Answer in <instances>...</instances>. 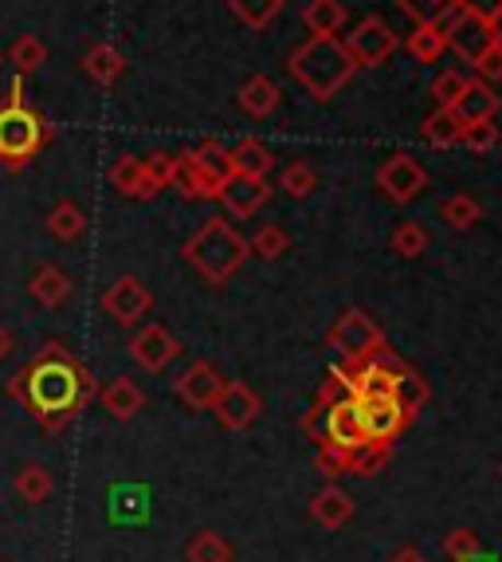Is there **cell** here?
Returning a JSON list of instances; mask_svg holds the SVG:
<instances>
[{
	"label": "cell",
	"instance_id": "obj_37",
	"mask_svg": "<svg viewBox=\"0 0 502 562\" xmlns=\"http://www.w3.org/2000/svg\"><path fill=\"white\" fill-rule=\"evenodd\" d=\"M392 252L404 256V260H417V256H424V248H429V228L417 225V221H404V225L392 228Z\"/></svg>",
	"mask_w": 502,
	"mask_h": 562
},
{
	"label": "cell",
	"instance_id": "obj_4",
	"mask_svg": "<svg viewBox=\"0 0 502 562\" xmlns=\"http://www.w3.org/2000/svg\"><path fill=\"white\" fill-rule=\"evenodd\" d=\"M44 142H47V131L36 111H28L24 103L0 106V161H4V166L24 169L44 150Z\"/></svg>",
	"mask_w": 502,
	"mask_h": 562
},
{
	"label": "cell",
	"instance_id": "obj_23",
	"mask_svg": "<svg viewBox=\"0 0 502 562\" xmlns=\"http://www.w3.org/2000/svg\"><path fill=\"white\" fill-rule=\"evenodd\" d=\"M28 291L39 307H59V303L71 295V276H67L64 268H56V263H44V268H36V276H32Z\"/></svg>",
	"mask_w": 502,
	"mask_h": 562
},
{
	"label": "cell",
	"instance_id": "obj_15",
	"mask_svg": "<svg viewBox=\"0 0 502 562\" xmlns=\"http://www.w3.org/2000/svg\"><path fill=\"white\" fill-rule=\"evenodd\" d=\"M271 198L267 178H248V173H232V178L220 186V205L236 216V221H248L263 209V201Z\"/></svg>",
	"mask_w": 502,
	"mask_h": 562
},
{
	"label": "cell",
	"instance_id": "obj_36",
	"mask_svg": "<svg viewBox=\"0 0 502 562\" xmlns=\"http://www.w3.org/2000/svg\"><path fill=\"white\" fill-rule=\"evenodd\" d=\"M287 248H290V236H287V228H279V225H260L255 236L248 240V252L260 256V260H267V263L279 260Z\"/></svg>",
	"mask_w": 502,
	"mask_h": 562
},
{
	"label": "cell",
	"instance_id": "obj_22",
	"mask_svg": "<svg viewBox=\"0 0 502 562\" xmlns=\"http://www.w3.org/2000/svg\"><path fill=\"white\" fill-rule=\"evenodd\" d=\"M456 114L464 122L494 119V114H499V94H494L491 83H483V79H467L464 94L456 99Z\"/></svg>",
	"mask_w": 502,
	"mask_h": 562
},
{
	"label": "cell",
	"instance_id": "obj_33",
	"mask_svg": "<svg viewBox=\"0 0 502 562\" xmlns=\"http://www.w3.org/2000/svg\"><path fill=\"white\" fill-rule=\"evenodd\" d=\"M189 562H232V547L220 531H196L185 547Z\"/></svg>",
	"mask_w": 502,
	"mask_h": 562
},
{
	"label": "cell",
	"instance_id": "obj_29",
	"mask_svg": "<svg viewBox=\"0 0 502 562\" xmlns=\"http://www.w3.org/2000/svg\"><path fill=\"white\" fill-rule=\"evenodd\" d=\"M47 233L56 236V240L71 244V240H83L87 233V213L75 201H59L52 213H47Z\"/></svg>",
	"mask_w": 502,
	"mask_h": 562
},
{
	"label": "cell",
	"instance_id": "obj_45",
	"mask_svg": "<svg viewBox=\"0 0 502 562\" xmlns=\"http://www.w3.org/2000/svg\"><path fill=\"white\" fill-rule=\"evenodd\" d=\"M303 432H307V437L318 445V449L326 445V405L322 402H315L307 409V417H303Z\"/></svg>",
	"mask_w": 502,
	"mask_h": 562
},
{
	"label": "cell",
	"instance_id": "obj_12",
	"mask_svg": "<svg viewBox=\"0 0 502 562\" xmlns=\"http://www.w3.org/2000/svg\"><path fill=\"white\" fill-rule=\"evenodd\" d=\"M224 382H228V378H224L213 362L201 358V362H193L185 374L173 382V390H178V397L189 405V409H213L216 397H220V390H224Z\"/></svg>",
	"mask_w": 502,
	"mask_h": 562
},
{
	"label": "cell",
	"instance_id": "obj_1",
	"mask_svg": "<svg viewBox=\"0 0 502 562\" xmlns=\"http://www.w3.org/2000/svg\"><path fill=\"white\" fill-rule=\"evenodd\" d=\"M9 397H16L47 432H59L87 405L99 402V378L83 362H75L64 342H47L9 382Z\"/></svg>",
	"mask_w": 502,
	"mask_h": 562
},
{
	"label": "cell",
	"instance_id": "obj_26",
	"mask_svg": "<svg viewBox=\"0 0 502 562\" xmlns=\"http://www.w3.org/2000/svg\"><path fill=\"white\" fill-rule=\"evenodd\" d=\"M303 20H307L310 36H338L345 29V4L342 0H310Z\"/></svg>",
	"mask_w": 502,
	"mask_h": 562
},
{
	"label": "cell",
	"instance_id": "obj_43",
	"mask_svg": "<svg viewBox=\"0 0 502 562\" xmlns=\"http://www.w3.org/2000/svg\"><path fill=\"white\" fill-rule=\"evenodd\" d=\"M471 71H475V79H483V83H494V79H502V44H499V40L487 47L483 56L475 59Z\"/></svg>",
	"mask_w": 502,
	"mask_h": 562
},
{
	"label": "cell",
	"instance_id": "obj_47",
	"mask_svg": "<svg viewBox=\"0 0 502 562\" xmlns=\"http://www.w3.org/2000/svg\"><path fill=\"white\" fill-rule=\"evenodd\" d=\"M12 350H16V338H12L9 327H0V362H4V358H9Z\"/></svg>",
	"mask_w": 502,
	"mask_h": 562
},
{
	"label": "cell",
	"instance_id": "obj_8",
	"mask_svg": "<svg viewBox=\"0 0 502 562\" xmlns=\"http://www.w3.org/2000/svg\"><path fill=\"white\" fill-rule=\"evenodd\" d=\"M342 44H345V52L354 56L357 67H381L385 59L397 52V32H392L381 16H365Z\"/></svg>",
	"mask_w": 502,
	"mask_h": 562
},
{
	"label": "cell",
	"instance_id": "obj_48",
	"mask_svg": "<svg viewBox=\"0 0 502 562\" xmlns=\"http://www.w3.org/2000/svg\"><path fill=\"white\" fill-rule=\"evenodd\" d=\"M392 562H429V559H424V554H420L417 547H404V551H400Z\"/></svg>",
	"mask_w": 502,
	"mask_h": 562
},
{
	"label": "cell",
	"instance_id": "obj_30",
	"mask_svg": "<svg viewBox=\"0 0 502 562\" xmlns=\"http://www.w3.org/2000/svg\"><path fill=\"white\" fill-rule=\"evenodd\" d=\"M232 166L236 173H248V178H267L271 166H275V154L260 138H243L232 150Z\"/></svg>",
	"mask_w": 502,
	"mask_h": 562
},
{
	"label": "cell",
	"instance_id": "obj_49",
	"mask_svg": "<svg viewBox=\"0 0 502 562\" xmlns=\"http://www.w3.org/2000/svg\"><path fill=\"white\" fill-rule=\"evenodd\" d=\"M491 32H494V40H499V44H502V12L491 20Z\"/></svg>",
	"mask_w": 502,
	"mask_h": 562
},
{
	"label": "cell",
	"instance_id": "obj_5",
	"mask_svg": "<svg viewBox=\"0 0 502 562\" xmlns=\"http://www.w3.org/2000/svg\"><path fill=\"white\" fill-rule=\"evenodd\" d=\"M326 347H334L342 362H369L385 347V330L369 311H345L342 319L326 330Z\"/></svg>",
	"mask_w": 502,
	"mask_h": 562
},
{
	"label": "cell",
	"instance_id": "obj_18",
	"mask_svg": "<svg viewBox=\"0 0 502 562\" xmlns=\"http://www.w3.org/2000/svg\"><path fill=\"white\" fill-rule=\"evenodd\" d=\"M169 189H178L181 198H189V201H216V198H220V186L208 178L205 169L196 166L193 150L178 154V173H173V186H169Z\"/></svg>",
	"mask_w": 502,
	"mask_h": 562
},
{
	"label": "cell",
	"instance_id": "obj_39",
	"mask_svg": "<svg viewBox=\"0 0 502 562\" xmlns=\"http://www.w3.org/2000/svg\"><path fill=\"white\" fill-rule=\"evenodd\" d=\"M283 189H287L290 198L295 201H303V198H310L315 193V186H318V173L307 166V161H290L287 169H283Z\"/></svg>",
	"mask_w": 502,
	"mask_h": 562
},
{
	"label": "cell",
	"instance_id": "obj_9",
	"mask_svg": "<svg viewBox=\"0 0 502 562\" xmlns=\"http://www.w3.org/2000/svg\"><path fill=\"white\" fill-rule=\"evenodd\" d=\"M103 311L114 323H122V327H134V323H141L149 311H153V295H149L146 283L134 280V276H118V280L103 291Z\"/></svg>",
	"mask_w": 502,
	"mask_h": 562
},
{
	"label": "cell",
	"instance_id": "obj_34",
	"mask_svg": "<svg viewBox=\"0 0 502 562\" xmlns=\"http://www.w3.org/2000/svg\"><path fill=\"white\" fill-rule=\"evenodd\" d=\"M9 64L16 67V76H36L39 67L47 64V47L39 36H20L9 47Z\"/></svg>",
	"mask_w": 502,
	"mask_h": 562
},
{
	"label": "cell",
	"instance_id": "obj_21",
	"mask_svg": "<svg viewBox=\"0 0 502 562\" xmlns=\"http://www.w3.org/2000/svg\"><path fill=\"white\" fill-rule=\"evenodd\" d=\"M464 126L467 122L456 114V106H436V111L424 119V126H420V138L429 142V146H436V150H447V146H459V142H464Z\"/></svg>",
	"mask_w": 502,
	"mask_h": 562
},
{
	"label": "cell",
	"instance_id": "obj_42",
	"mask_svg": "<svg viewBox=\"0 0 502 562\" xmlns=\"http://www.w3.org/2000/svg\"><path fill=\"white\" fill-rule=\"evenodd\" d=\"M146 161V173L153 178V186L158 189H169L173 186V173H178V154H149Z\"/></svg>",
	"mask_w": 502,
	"mask_h": 562
},
{
	"label": "cell",
	"instance_id": "obj_51",
	"mask_svg": "<svg viewBox=\"0 0 502 562\" xmlns=\"http://www.w3.org/2000/svg\"><path fill=\"white\" fill-rule=\"evenodd\" d=\"M499 472H502V469H499Z\"/></svg>",
	"mask_w": 502,
	"mask_h": 562
},
{
	"label": "cell",
	"instance_id": "obj_10",
	"mask_svg": "<svg viewBox=\"0 0 502 562\" xmlns=\"http://www.w3.org/2000/svg\"><path fill=\"white\" fill-rule=\"evenodd\" d=\"M357 405H362V425H365V437H369V441L392 445L412 422L409 413L400 409L397 397H357Z\"/></svg>",
	"mask_w": 502,
	"mask_h": 562
},
{
	"label": "cell",
	"instance_id": "obj_25",
	"mask_svg": "<svg viewBox=\"0 0 502 562\" xmlns=\"http://www.w3.org/2000/svg\"><path fill=\"white\" fill-rule=\"evenodd\" d=\"M83 67H87V76H91L94 83L111 87V83H118L122 71H126V59H122L118 47H111V44H94L91 52H87Z\"/></svg>",
	"mask_w": 502,
	"mask_h": 562
},
{
	"label": "cell",
	"instance_id": "obj_7",
	"mask_svg": "<svg viewBox=\"0 0 502 562\" xmlns=\"http://www.w3.org/2000/svg\"><path fill=\"white\" fill-rule=\"evenodd\" d=\"M377 189H381L392 205H412L429 189V173H424V166L412 154H392L377 169Z\"/></svg>",
	"mask_w": 502,
	"mask_h": 562
},
{
	"label": "cell",
	"instance_id": "obj_40",
	"mask_svg": "<svg viewBox=\"0 0 502 562\" xmlns=\"http://www.w3.org/2000/svg\"><path fill=\"white\" fill-rule=\"evenodd\" d=\"M502 142V131L494 126V119H483V122H467L464 126V142L459 146H467V150L483 154V150H494Z\"/></svg>",
	"mask_w": 502,
	"mask_h": 562
},
{
	"label": "cell",
	"instance_id": "obj_46",
	"mask_svg": "<svg viewBox=\"0 0 502 562\" xmlns=\"http://www.w3.org/2000/svg\"><path fill=\"white\" fill-rule=\"evenodd\" d=\"M456 9L471 12V16H479V20H487V24H491V20L502 12V0H456Z\"/></svg>",
	"mask_w": 502,
	"mask_h": 562
},
{
	"label": "cell",
	"instance_id": "obj_11",
	"mask_svg": "<svg viewBox=\"0 0 502 562\" xmlns=\"http://www.w3.org/2000/svg\"><path fill=\"white\" fill-rule=\"evenodd\" d=\"M178 355H181V342L169 335L161 323H149V327H141L138 335L130 338V358L141 370H149V374H161Z\"/></svg>",
	"mask_w": 502,
	"mask_h": 562
},
{
	"label": "cell",
	"instance_id": "obj_38",
	"mask_svg": "<svg viewBox=\"0 0 502 562\" xmlns=\"http://www.w3.org/2000/svg\"><path fill=\"white\" fill-rule=\"evenodd\" d=\"M479 551H483V543H479V535H475L471 527H452V531L444 535L447 562H471V559H479Z\"/></svg>",
	"mask_w": 502,
	"mask_h": 562
},
{
	"label": "cell",
	"instance_id": "obj_31",
	"mask_svg": "<svg viewBox=\"0 0 502 562\" xmlns=\"http://www.w3.org/2000/svg\"><path fill=\"white\" fill-rule=\"evenodd\" d=\"M193 161L201 169H205L208 178L216 181V186H224V181L232 178L236 173V166H232V150H224L220 142L216 138H208V142H201V146H196L193 150Z\"/></svg>",
	"mask_w": 502,
	"mask_h": 562
},
{
	"label": "cell",
	"instance_id": "obj_44",
	"mask_svg": "<svg viewBox=\"0 0 502 562\" xmlns=\"http://www.w3.org/2000/svg\"><path fill=\"white\" fill-rule=\"evenodd\" d=\"M400 9L409 12V16H417V20H432V16H440L444 9H452L456 0H397Z\"/></svg>",
	"mask_w": 502,
	"mask_h": 562
},
{
	"label": "cell",
	"instance_id": "obj_32",
	"mask_svg": "<svg viewBox=\"0 0 502 562\" xmlns=\"http://www.w3.org/2000/svg\"><path fill=\"white\" fill-rule=\"evenodd\" d=\"M440 216H444V225L467 233V228H475L479 221H483V205H479L471 193H456V198L440 201Z\"/></svg>",
	"mask_w": 502,
	"mask_h": 562
},
{
	"label": "cell",
	"instance_id": "obj_24",
	"mask_svg": "<svg viewBox=\"0 0 502 562\" xmlns=\"http://www.w3.org/2000/svg\"><path fill=\"white\" fill-rule=\"evenodd\" d=\"M12 487H16V496L24 499V504H47L52 492H56V480H52V472H47L44 464L32 460V464H24V469L16 472Z\"/></svg>",
	"mask_w": 502,
	"mask_h": 562
},
{
	"label": "cell",
	"instance_id": "obj_14",
	"mask_svg": "<svg viewBox=\"0 0 502 562\" xmlns=\"http://www.w3.org/2000/svg\"><path fill=\"white\" fill-rule=\"evenodd\" d=\"M260 409H263L260 394H255L248 382H224L220 397H216V405H213V413L220 417L224 429H248V425L260 417Z\"/></svg>",
	"mask_w": 502,
	"mask_h": 562
},
{
	"label": "cell",
	"instance_id": "obj_50",
	"mask_svg": "<svg viewBox=\"0 0 502 562\" xmlns=\"http://www.w3.org/2000/svg\"><path fill=\"white\" fill-rule=\"evenodd\" d=\"M0 562H4V559H0Z\"/></svg>",
	"mask_w": 502,
	"mask_h": 562
},
{
	"label": "cell",
	"instance_id": "obj_28",
	"mask_svg": "<svg viewBox=\"0 0 502 562\" xmlns=\"http://www.w3.org/2000/svg\"><path fill=\"white\" fill-rule=\"evenodd\" d=\"M409 52H412V59H420V64H436V59L444 56L447 44H444V29H440L436 16H432V20H420L417 29H412Z\"/></svg>",
	"mask_w": 502,
	"mask_h": 562
},
{
	"label": "cell",
	"instance_id": "obj_2",
	"mask_svg": "<svg viewBox=\"0 0 502 562\" xmlns=\"http://www.w3.org/2000/svg\"><path fill=\"white\" fill-rule=\"evenodd\" d=\"M181 256L193 263V272L201 276V280L220 288V283H228L240 272L251 252H248V236L236 233V228L228 225V216H208L205 225L185 240Z\"/></svg>",
	"mask_w": 502,
	"mask_h": 562
},
{
	"label": "cell",
	"instance_id": "obj_6",
	"mask_svg": "<svg viewBox=\"0 0 502 562\" xmlns=\"http://www.w3.org/2000/svg\"><path fill=\"white\" fill-rule=\"evenodd\" d=\"M440 29H444V44H447V52H456L464 64H475V59L483 56L487 47L494 44V32H491V24L487 20H479V16H471V12H464V9H444L440 12Z\"/></svg>",
	"mask_w": 502,
	"mask_h": 562
},
{
	"label": "cell",
	"instance_id": "obj_41",
	"mask_svg": "<svg viewBox=\"0 0 502 562\" xmlns=\"http://www.w3.org/2000/svg\"><path fill=\"white\" fill-rule=\"evenodd\" d=\"M464 87H467V76L464 71H440L436 79H432V99H436L440 106H456V99L464 94Z\"/></svg>",
	"mask_w": 502,
	"mask_h": 562
},
{
	"label": "cell",
	"instance_id": "obj_20",
	"mask_svg": "<svg viewBox=\"0 0 502 562\" xmlns=\"http://www.w3.org/2000/svg\"><path fill=\"white\" fill-rule=\"evenodd\" d=\"M236 103H240L251 119H267V114H275V111H279V103H283L279 83H275V79H267V76H251L248 83L240 87V94H236Z\"/></svg>",
	"mask_w": 502,
	"mask_h": 562
},
{
	"label": "cell",
	"instance_id": "obj_16",
	"mask_svg": "<svg viewBox=\"0 0 502 562\" xmlns=\"http://www.w3.org/2000/svg\"><path fill=\"white\" fill-rule=\"evenodd\" d=\"M111 186L134 201H153L161 193V189L153 186V178L146 173V161L134 158V154H122V158L111 166Z\"/></svg>",
	"mask_w": 502,
	"mask_h": 562
},
{
	"label": "cell",
	"instance_id": "obj_3",
	"mask_svg": "<svg viewBox=\"0 0 502 562\" xmlns=\"http://www.w3.org/2000/svg\"><path fill=\"white\" fill-rule=\"evenodd\" d=\"M290 76L310 99H330V94L342 91L350 79H354L357 64L354 56L345 52L342 36H310L307 44L290 56Z\"/></svg>",
	"mask_w": 502,
	"mask_h": 562
},
{
	"label": "cell",
	"instance_id": "obj_35",
	"mask_svg": "<svg viewBox=\"0 0 502 562\" xmlns=\"http://www.w3.org/2000/svg\"><path fill=\"white\" fill-rule=\"evenodd\" d=\"M228 4H232L236 20H243L251 32H263L283 12V0H228Z\"/></svg>",
	"mask_w": 502,
	"mask_h": 562
},
{
	"label": "cell",
	"instance_id": "obj_27",
	"mask_svg": "<svg viewBox=\"0 0 502 562\" xmlns=\"http://www.w3.org/2000/svg\"><path fill=\"white\" fill-rule=\"evenodd\" d=\"M392 397H397L400 409L409 413V417H417V413L424 409V405H429L432 390H429V382H424V378H420L417 370H412V366L404 362L397 370V390H392Z\"/></svg>",
	"mask_w": 502,
	"mask_h": 562
},
{
	"label": "cell",
	"instance_id": "obj_17",
	"mask_svg": "<svg viewBox=\"0 0 502 562\" xmlns=\"http://www.w3.org/2000/svg\"><path fill=\"white\" fill-rule=\"evenodd\" d=\"M354 499H350V492H342V487H322L315 499H310V516H315L318 527H326V531H338V527H345L350 519H354Z\"/></svg>",
	"mask_w": 502,
	"mask_h": 562
},
{
	"label": "cell",
	"instance_id": "obj_19",
	"mask_svg": "<svg viewBox=\"0 0 502 562\" xmlns=\"http://www.w3.org/2000/svg\"><path fill=\"white\" fill-rule=\"evenodd\" d=\"M99 402H103V409L111 413L114 422H130V417H138L146 409V394L130 378H114L106 390H99Z\"/></svg>",
	"mask_w": 502,
	"mask_h": 562
},
{
	"label": "cell",
	"instance_id": "obj_13",
	"mask_svg": "<svg viewBox=\"0 0 502 562\" xmlns=\"http://www.w3.org/2000/svg\"><path fill=\"white\" fill-rule=\"evenodd\" d=\"M365 441H369V437H365L357 397H342V402L326 405V445H334V449H357V445H365Z\"/></svg>",
	"mask_w": 502,
	"mask_h": 562
}]
</instances>
